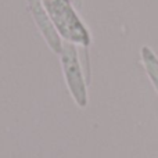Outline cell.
Instances as JSON below:
<instances>
[{"label":"cell","instance_id":"6da1fadb","mask_svg":"<svg viewBox=\"0 0 158 158\" xmlns=\"http://www.w3.org/2000/svg\"><path fill=\"white\" fill-rule=\"evenodd\" d=\"M58 35L71 43H79L83 47L90 44V35L86 27L77 15L69 0H42Z\"/></svg>","mask_w":158,"mask_h":158},{"label":"cell","instance_id":"7a4b0ae2","mask_svg":"<svg viewBox=\"0 0 158 158\" xmlns=\"http://www.w3.org/2000/svg\"><path fill=\"white\" fill-rule=\"evenodd\" d=\"M60 56L69 92H71L74 100L78 103V106L85 107L87 104L86 82L83 79V74H82L77 49L72 43H64Z\"/></svg>","mask_w":158,"mask_h":158},{"label":"cell","instance_id":"3957f363","mask_svg":"<svg viewBox=\"0 0 158 158\" xmlns=\"http://www.w3.org/2000/svg\"><path fill=\"white\" fill-rule=\"evenodd\" d=\"M28 6H29V11L32 14L33 19H35L36 25H38L40 33L43 35V38L46 39L47 44L50 46V49L54 53L60 54L61 49H63V43L58 32L56 31L54 25H53L52 19H50L49 14H47L46 8L43 7L42 0H27Z\"/></svg>","mask_w":158,"mask_h":158},{"label":"cell","instance_id":"277c9868","mask_svg":"<svg viewBox=\"0 0 158 158\" xmlns=\"http://www.w3.org/2000/svg\"><path fill=\"white\" fill-rule=\"evenodd\" d=\"M142 61L144 64L146 71H147L148 77H150L151 82L156 86V90L158 93V58L148 46L142 47Z\"/></svg>","mask_w":158,"mask_h":158}]
</instances>
